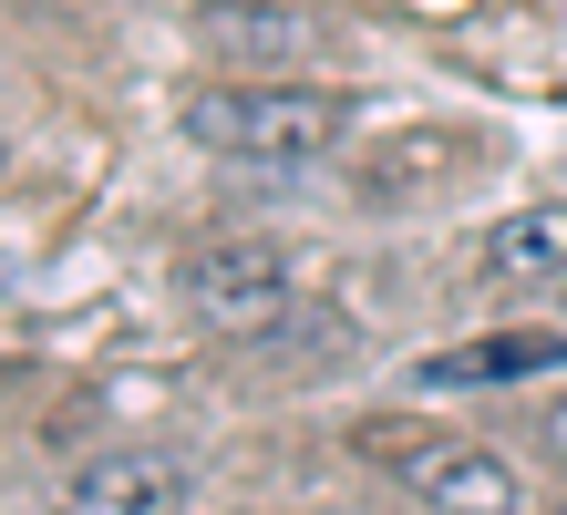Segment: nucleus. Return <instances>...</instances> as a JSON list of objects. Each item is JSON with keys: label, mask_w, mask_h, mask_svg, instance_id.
Listing matches in <instances>:
<instances>
[{"label": "nucleus", "mask_w": 567, "mask_h": 515, "mask_svg": "<svg viewBox=\"0 0 567 515\" xmlns=\"http://www.w3.org/2000/svg\"><path fill=\"white\" fill-rule=\"evenodd\" d=\"M186 134L227 165H320L351 134V103L330 83H207L186 103Z\"/></svg>", "instance_id": "1"}, {"label": "nucleus", "mask_w": 567, "mask_h": 515, "mask_svg": "<svg viewBox=\"0 0 567 515\" xmlns=\"http://www.w3.org/2000/svg\"><path fill=\"white\" fill-rule=\"evenodd\" d=\"M361 454L403 474V495L433 505V515H526V485L506 454L464 433H433V423H361Z\"/></svg>", "instance_id": "2"}, {"label": "nucleus", "mask_w": 567, "mask_h": 515, "mask_svg": "<svg viewBox=\"0 0 567 515\" xmlns=\"http://www.w3.org/2000/svg\"><path fill=\"white\" fill-rule=\"evenodd\" d=\"M176 289H186L196 320L227 330V340H248V330H279V320H289V258L269 248V237H207V248H186Z\"/></svg>", "instance_id": "3"}, {"label": "nucleus", "mask_w": 567, "mask_h": 515, "mask_svg": "<svg viewBox=\"0 0 567 515\" xmlns=\"http://www.w3.org/2000/svg\"><path fill=\"white\" fill-rule=\"evenodd\" d=\"M176 505H186V454H155V443L93 454L62 485V515H176Z\"/></svg>", "instance_id": "4"}, {"label": "nucleus", "mask_w": 567, "mask_h": 515, "mask_svg": "<svg viewBox=\"0 0 567 515\" xmlns=\"http://www.w3.org/2000/svg\"><path fill=\"white\" fill-rule=\"evenodd\" d=\"M196 42L238 73H289V62L320 52V21L310 11H269V0H207L196 11Z\"/></svg>", "instance_id": "5"}, {"label": "nucleus", "mask_w": 567, "mask_h": 515, "mask_svg": "<svg viewBox=\"0 0 567 515\" xmlns=\"http://www.w3.org/2000/svg\"><path fill=\"white\" fill-rule=\"evenodd\" d=\"M485 279L495 289H567V206H516L485 227Z\"/></svg>", "instance_id": "6"}, {"label": "nucleus", "mask_w": 567, "mask_h": 515, "mask_svg": "<svg viewBox=\"0 0 567 515\" xmlns=\"http://www.w3.org/2000/svg\"><path fill=\"white\" fill-rule=\"evenodd\" d=\"M526 371H567V330H516V340H475V351H433L423 392L454 382H526Z\"/></svg>", "instance_id": "7"}, {"label": "nucleus", "mask_w": 567, "mask_h": 515, "mask_svg": "<svg viewBox=\"0 0 567 515\" xmlns=\"http://www.w3.org/2000/svg\"><path fill=\"white\" fill-rule=\"evenodd\" d=\"M547 454H557V464H567V392H557V402H547Z\"/></svg>", "instance_id": "8"}, {"label": "nucleus", "mask_w": 567, "mask_h": 515, "mask_svg": "<svg viewBox=\"0 0 567 515\" xmlns=\"http://www.w3.org/2000/svg\"><path fill=\"white\" fill-rule=\"evenodd\" d=\"M557 299H567V289H557Z\"/></svg>", "instance_id": "9"}, {"label": "nucleus", "mask_w": 567, "mask_h": 515, "mask_svg": "<svg viewBox=\"0 0 567 515\" xmlns=\"http://www.w3.org/2000/svg\"><path fill=\"white\" fill-rule=\"evenodd\" d=\"M557 515H567V505H557Z\"/></svg>", "instance_id": "10"}]
</instances>
